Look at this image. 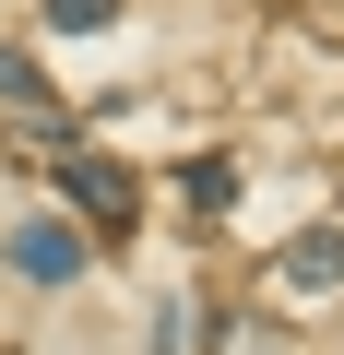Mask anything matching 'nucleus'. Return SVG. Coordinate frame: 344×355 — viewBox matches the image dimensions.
Masks as SVG:
<instances>
[{
  "label": "nucleus",
  "instance_id": "nucleus-1",
  "mask_svg": "<svg viewBox=\"0 0 344 355\" xmlns=\"http://www.w3.org/2000/svg\"><path fill=\"white\" fill-rule=\"evenodd\" d=\"M48 178H60V190H72V202H83V214H95L107 237H131V214H142V190H131V166H107L95 142H60V166H48Z\"/></svg>",
  "mask_w": 344,
  "mask_h": 355
},
{
  "label": "nucleus",
  "instance_id": "nucleus-2",
  "mask_svg": "<svg viewBox=\"0 0 344 355\" xmlns=\"http://www.w3.org/2000/svg\"><path fill=\"white\" fill-rule=\"evenodd\" d=\"M0 261H13L24 284H83V225H60V214H24Z\"/></svg>",
  "mask_w": 344,
  "mask_h": 355
},
{
  "label": "nucleus",
  "instance_id": "nucleus-3",
  "mask_svg": "<svg viewBox=\"0 0 344 355\" xmlns=\"http://www.w3.org/2000/svg\"><path fill=\"white\" fill-rule=\"evenodd\" d=\"M285 284H297V296H332V284H344V237H332V225L297 237V249H285Z\"/></svg>",
  "mask_w": 344,
  "mask_h": 355
},
{
  "label": "nucleus",
  "instance_id": "nucleus-4",
  "mask_svg": "<svg viewBox=\"0 0 344 355\" xmlns=\"http://www.w3.org/2000/svg\"><path fill=\"white\" fill-rule=\"evenodd\" d=\"M179 190H190V214H226V202H238V166H226V154H190Z\"/></svg>",
  "mask_w": 344,
  "mask_h": 355
},
{
  "label": "nucleus",
  "instance_id": "nucleus-5",
  "mask_svg": "<svg viewBox=\"0 0 344 355\" xmlns=\"http://www.w3.org/2000/svg\"><path fill=\"white\" fill-rule=\"evenodd\" d=\"M48 24H60V36H107V24H119V0H48Z\"/></svg>",
  "mask_w": 344,
  "mask_h": 355
},
{
  "label": "nucleus",
  "instance_id": "nucleus-6",
  "mask_svg": "<svg viewBox=\"0 0 344 355\" xmlns=\"http://www.w3.org/2000/svg\"><path fill=\"white\" fill-rule=\"evenodd\" d=\"M0 95H13V107H36V119H48V71H36V60H13V48H0Z\"/></svg>",
  "mask_w": 344,
  "mask_h": 355
}]
</instances>
